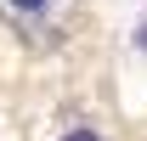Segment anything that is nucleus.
Masks as SVG:
<instances>
[{
  "mask_svg": "<svg viewBox=\"0 0 147 141\" xmlns=\"http://www.w3.org/2000/svg\"><path fill=\"white\" fill-rule=\"evenodd\" d=\"M136 45H142V51H147V23H142V28H136Z\"/></svg>",
  "mask_w": 147,
  "mask_h": 141,
  "instance_id": "obj_3",
  "label": "nucleus"
},
{
  "mask_svg": "<svg viewBox=\"0 0 147 141\" xmlns=\"http://www.w3.org/2000/svg\"><path fill=\"white\" fill-rule=\"evenodd\" d=\"M62 141H102V136H96V130H68Z\"/></svg>",
  "mask_w": 147,
  "mask_h": 141,
  "instance_id": "obj_2",
  "label": "nucleus"
},
{
  "mask_svg": "<svg viewBox=\"0 0 147 141\" xmlns=\"http://www.w3.org/2000/svg\"><path fill=\"white\" fill-rule=\"evenodd\" d=\"M45 6H51V0H11V11H28V17H34V11H45Z\"/></svg>",
  "mask_w": 147,
  "mask_h": 141,
  "instance_id": "obj_1",
  "label": "nucleus"
}]
</instances>
